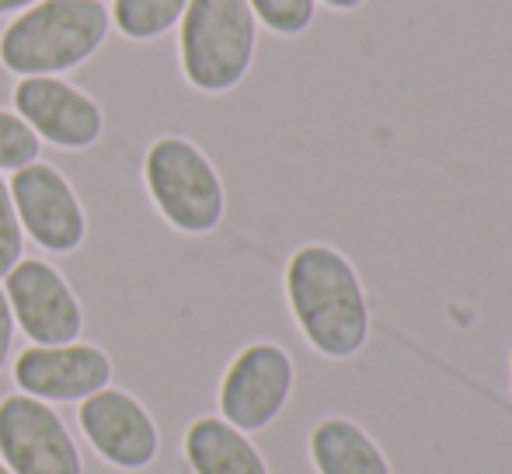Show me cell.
<instances>
[{
  "instance_id": "obj_19",
  "label": "cell",
  "mask_w": 512,
  "mask_h": 474,
  "mask_svg": "<svg viewBox=\"0 0 512 474\" xmlns=\"http://www.w3.org/2000/svg\"><path fill=\"white\" fill-rule=\"evenodd\" d=\"M321 7H328V11H335V14H352V11H359V7H366L370 0H317Z\"/></svg>"
},
{
  "instance_id": "obj_12",
  "label": "cell",
  "mask_w": 512,
  "mask_h": 474,
  "mask_svg": "<svg viewBox=\"0 0 512 474\" xmlns=\"http://www.w3.org/2000/svg\"><path fill=\"white\" fill-rule=\"evenodd\" d=\"M307 454L317 474H394L380 443L345 415H324L310 429Z\"/></svg>"
},
{
  "instance_id": "obj_5",
  "label": "cell",
  "mask_w": 512,
  "mask_h": 474,
  "mask_svg": "<svg viewBox=\"0 0 512 474\" xmlns=\"http://www.w3.org/2000/svg\"><path fill=\"white\" fill-rule=\"evenodd\" d=\"M297 387L293 356L279 342H248L220 380V419L241 433H262L286 412Z\"/></svg>"
},
{
  "instance_id": "obj_16",
  "label": "cell",
  "mask_w": 512,
  "mask_h": 474,
  "mask_svg": "<svg viewBox=\"0 0 512 474\" xmlns=\"http://www.w3.org/2000/svg\"><path fill=\"white\" fill-rule=\"evenodd\" d=\"M42 140L18 112L0 109V171H18L39 161Z\"/></svg>"
},
{
  "instance_id": "obj_4",
  "label": "cell",
  "mask_w": 512,
  "mask_h": 474,
  "mask_svg": "<svg viewBox=\"0 0 512 474\" xmlns=\"http://www.w3.org/2000/svg\"><path fill=\"white\" fill-rule=\"evenodd\" d=\"M143 182L157 213L175 231L203 237L223 224L227 189L220 171L206 157V150L185 136H161L150 143L143 157Z\"/></svg>"
},
{
  "instance_id": "obj_11",
  "label": "cell",
  "mask_w": 512,
  "mask_h": 474,
  "mask_svg": "<svg viewBox=\"0 0 512 474\" xmlns=\"http://www.w3.org/2000/svg\"><path fill=\"white\" fill-rule=\"evenodd\" d=\"M112 380V359L105 349L88 342H67V346H28L14 359V384L21 394L39 401H77L91 398Z\"/></svg>"
},
{
  "instance_id": "obj_18",
  "label": "cell",
  "mask_w": 512,
  "mask_h": 474,
  "mask_svg": "<svg viewBox=\"0 0 512 474\" xmlns=\"http://www.w3.org/2000/svg\"><path fill=\"white\" fill-rule=\"evenodd\" d=\"M14 314H11V304H7V293L0 286V370H4L7 356H11V342H14Z\"/></svg>"
},
{
  "instance_id": "obj_2",
  "label": "cell",
  "mask_w": 512,
  "mask_h": 474,
  "mask_svg": "<svg viewBox=\"0 0 512 474\" xmlns=\"http://www.w3.org/2000/svg\"><path fill=\"white\" fill-rule=\"evenodd\" d=\"M112 28L102 0H39L0 35V67L14 77H60L98 53Z\"/></svg>"
},
{
  "instance_id": "obj_13",
  "label": "cell",
  "mask_w": 512,
  "mask_h": 474,
  "mask_svg": "<svg viewBox=\"0 0 512 474\" xmlns=\"http://www.w3.org/2000/svg\"><path fill=\"white\" fill-rule=\"evenodd\" d=\"M182 450L192 474H272L248 433L234 429L220 415H203L192 422L185 429Z\"/></svg>"
},
{
  "instance_id": "obj_1",
  "label": "cell",
  "mask_w": 512,
  "mask_h": 474,
  "mask_svg": "<svg viewBox=\"0 0 512 474\" xmlns=\"http://www.w3.org/2000/svg\"><path fill=\"white\" fill-rule=\"evenodd\" d=\"M286 304L293 325L317 356L331 363L356 359L370 342L373 311L359 269L345 251L307 241L286 262Z\"/></svg>"
},
{
  "instance_id": "obj_10",
  "label": "cell",
  "mask_w": 512,
  "mask_h": 474,
  "mask_svg": "<svg viewBox=\"0 0 512 474\" xmlns=\"http://www.w3.org/2000/svg\"><path fill=\"white\" fill-rule=\"evenodd\" d=\"M14 112L35 136L60 150H88L102 140V105L63 77H21L14 84Z\"/></svg>"
},
{
  "instance_id": "obj_3",
  "label": "cell",
  "mask_w": 512,
  "mask_h": 474,
  "mask_svg": "<svg viewBox=\"0 0 512 474\" xmlns=\"http://www.w3.org/2000/svg\"><path fill=\"white\" fill-rule=\"evenodd\" d=\"M258 53V21L248 0H189L178 21V60L189 88L227 95L241 88Z\"/></svg>"
},
{
  "instance_id": "obj_6",
  "label": "cell",
  "mask_w": 512,
  "mask_h": 474,
  "mask_svg": "<svg viewBox=\"0 0 512 474\" xmlns=\"http://www.w3.org/2000/svg\"><path fill=\"white\" fill-rule=\"evenodd\" d=\"M0 464L11 474H84L81 447L60 415L32 394L0 401Z\"/></svg>"
},
{
  "instance_id": "obj_15",
  "label": "cell",
  "mask_w": 512,
  "mask_h": 474,
  "mask_svg": "<svg viewBox=\"0 0 512 474\" xmlns=\"http://www.w3.org/2000/svg\"><path fill=\"white\" fill-rule=\"evenodd\" d=\"M255 21L279 39H300L317 21V0H248Z\"/></svg>"
},
{
  "instance_id": "obj_21",
  "label": "cell",
  "mask_w": 512,
  "mask_h": 474,
  "mask_svg": "<svg viewBox=\"0 0 512 474\" xmlns=\"http://www.w3.org/2000/svg\"><path fill=\"white\" fill-rule=\"evenodd\" d=\"M0 474H11V471H7V468H4V464H0Z\"/></svg>"
},
{
  "instance_id": "obj_20",
  "label": "cell",
  "mask_w": 512,
  "mask_h": 474,
  "mask_svg": "<svg viewBox=\"0 0 512 474\" xmlns=\"http://www.w3.org/2000/svg\"><path fill=\"white\" fill-rule=\"evenodd\" d=\"M39 0H0V14H14V11H28Z\"/></svg>"
},
{
  "instance_id": "obj_7",
  "label": "cell",
  "mask_w": 512,
  "mask_h": 474,
  "mask_svg": "<svg viewBox=\"0 0 512 474\" xmlns=\"http://www.w3.org/2000/svg\"><path fill=\"white\" fill-rule=\"evenodd\" d=\"M7 189H11L21 231L42 251L70 255L81 248L88 237V217H84L81 199L63 171H56L53 164L32 161L14 171Z\"/></svg>"
},
{
  "instance_id": "obj_14",
  "label": "cell",
  "mask_w": 512,
  "mask_h": 474,
  "mask_svg": "<svg viewBox=\"0 0 512 474\" xmlns=\"http://www.w3.org/2000/svg\"><path fill=\"white\" fill-rule=\"evenodd\" d=\"M189 0H115L112 21L129 42H154L182 21Z\"/></svg>"
},
{
  "instance_id": "obj_8",
  "label": "cell",
  "mask_w": 512,
  "mask_h": 474,
  "mask_svg": "<svg viewBox=\"0 0 512 474\" xmlns=\"http://www.w3.org/2000/svg\"><path fill=\"white\" fill-rule=\"evenodd\" d=\"M14 325L32 346H67L84 332V307L70 283L42 258H21L4 276Z\"/></svg>"
},
{
  "instance_id": "obj_17",
  "label": "cell",
  "mask_w": 512,
  "mask_h": 474,
  "mask_svg": "<svg viewBox=\"0 0 512 474\" xmlns=\"http://www.w3.org/2000/svg\"><path fill=\"white\" fill-rule=\"evenodd\" d=\"M21 251H25V231H21V220L14 213L11 189L0 175V279L21 262Z\"/></svg>"
},
{
  "instance_id": "obj_9",
  "label": "cell",
  "mask_w": 512,
  "mask_h": 474,
  "mask_svg": "<svg viewBox=\"0 0 512 474\" xmlns=\"http://www.w3.org/2000/svg\"><path fill=\"white\" fill-rule=\"evenodd\" d=\"M77 426L88 436L91 450L119 471L150 468L161 450L154 415L119 387H102L84 398L77 408Z\"/></svg>"
}]
</instances>
